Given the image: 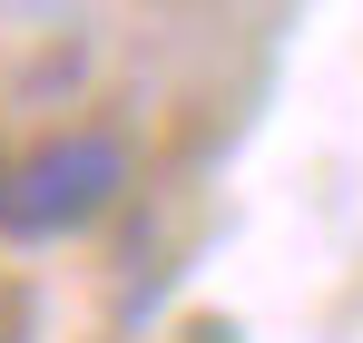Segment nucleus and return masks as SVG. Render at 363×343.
Listing matches in <instances>:
<instances>
[{
	"label": "nucleus",
	"instance_id": "f257e3e1",
	"mask_svg": "<svg viewBox=\"0 0 363 343\" xmlns=\"http://www.w3.org/2000/svg\"><path fill=\"white\" fill-rule=\"evenodd\" d=\"M128 196V147L108 128H60L20 157H0V235L10 245H60L89 235Z\"/></svg>",
	"mask_w": 363,
	"mask_h": 343
}]
</instances>
